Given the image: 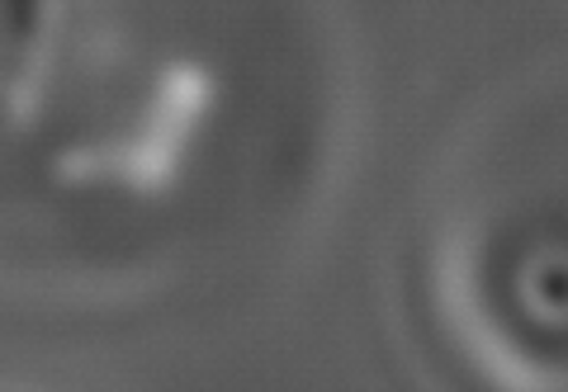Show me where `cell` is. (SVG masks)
Here are the masks:
<instances>
[{
  "label": "cell",
  "mask_w": 568,
  "mask_h": 392,
  "mask_svg": "<svg viewBox=\"0 0 568 392\" xmlns=\"http://www.w3.org/2000/svg\"><path fill=\"white\" fill-rule=\"evenodd\" d=\"M33 14H39V0H6V20H10V33L14 39H24Z\"/></svg>",
  "instance_id": "obj_1"
}]
</instances>
